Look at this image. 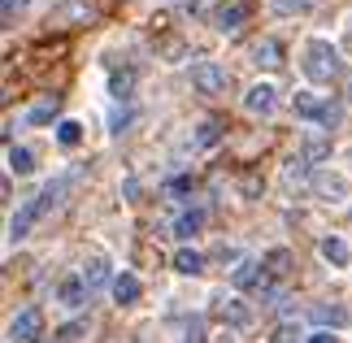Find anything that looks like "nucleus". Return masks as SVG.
Masks as SVG:
<instances>
[{
  "label": "nucleus",
  "instance_id": "f704fd0d",
  "mask_svg": "<svg viewBox=\"0 0 352 343\" xmlns=\"http://www.w3.org/2000/svg\"><path fill=\"white\" fill-rule=\"evenodd\" d=\"M39 343H52V339H39Z\"/></svg>",
  "mask_w": 352,
  "mask_h": 343
},
{
  "label": "nucleus",
  "instance_id": "7c9ffc66",
  "mask_svg": "<svg viewBox=\"0 0 352 343\" xmlns=\"http://www.w3.org/2000/svg\"><path fill=\"white\" fill-rule=\"evenodd\" d=\"M192 191V178H170V196H187Z\"/></svg>",
  "mask_w": 352,
  "mask_h": 343
},
{
  "label": "nucleus",
  "instance_id": "2eb2a0df",
  "mask_svg": "<svg viewBox=\"0 0 352 343\" xmlns=\"http://www.w3.org/2000/svg\"><path fill=\"white\" fill-rule=\"evenodd\" d=\"M314 318H318V331H340V326H348V309L344 305H318Z\"/></svg>",
  "mask_w": 352,
  "mask_h": 343
},
{
  "label": "nucleus",
  "instance_id": "393cba45",
  "mask_svg": "<svg viewBox=\"0 0 352 343\" xmlns=\"http://www.w3.org/2000/svg\"><path fill=\"white\" fill-rule=\"evenodd\" d=\"M218 140H222V126H218V122H200V131H196V144H200V148H213Z\"/></svg>",
  "mask_w": 352,
  "mask_h": 343
},
{
  "label": "nucleus",
  "instance_id": "c9c22d12",
  "mask_svg": "<svg viewBox=\"0 0 352 343\" xmlns=\"http://www.w3.org/2000/svg\"><path fill=\"white\" fill-rule=\"evenodd\" d=\"M348 96H352V83H348Z\"/></svg>",
  "mask_w": 352,
  "mask_h": 343
},
{
  "label": "nucleus",
  "instance_id": "0eeeda50",
  "mask_svg": "<svg viewBox=\"0 0 352 343\" xmlns=\"http://www.w3.org/2000/svg\"><path fill=\"white\" fill-rule=\"evenodd\" d=\"M274 104H278V91H274V83H252L248 87V96H243V109L248 113H274Z\"/></svg>",
  "mask_w": 352,
  "mask_h": 343
},
{
  "label": "nucleus",
  "instance_id": "4468645a",
  "mask_svg": "<svg viewBox=\"0 0 352 343\" xmlns=\"http://www.w3.org/2000/svg\"><path fill=\"white\" fill-rule=\"evenodd\" d=\"M322 109H327V100H322L318 91H309V87H300V91H296V113H300V118H309V122H322Z\"/></svg>",
  "mask_w": 352,
  "mask_h": 343
},
{
  "label": "nucleus",
  "instance_id": "a878e982",
  "mask_svg": "<svg viewBox=\"0 0 352 343\" xmlns=\"http://www.w3.org/2000/svg\"><path fill=\"white\" fill-rule=\"evenodd\" d=\"M265 265H270V274H287V265H292V252L287 248H274L265 256Z\"/></svg>",
  "mask_w": 352,
  "mask_h": 343
},
{
  "label": "nucleus",
  "instance_id": "412c9836",
  "mask_svg": "<svg viewBox=\"0 0 352 343\" xmlns=\"http://www.w3.org/2000/svg\"><path fill=\"white\" fill-rule=\"evenodd\" d=\"M9 170H13V174H35V153H31V148H18V144H13V148H9Z\"/></svg>",
  "mask_w": 352,
  "mask_h": 343
},
{
  "label": "nucleus",
  "instance_id": "423d86ee",
  "mask_svg": "<svg viewBox=\"0 0 352 343\" xmlns=\"http://www.w3.org/2000/svg\"><path fill=\"white\" fill-rule=\"evenodd\" d=\"M39 217H44V204H39V196H35V200H26L22 209L9 217V239H13V243H22L26 235H31V226L39 222Z\"/></svg>",
  "mask_w": 352,
  "mask_h": 343
},
{
  "label": "nucleus",
  "instance_id": "b1692460",
  "mask_svg": "<svg viewBox=\"0 0 352 343\" xmlns=\"http://www.w3.org/2000/svg\"><path fill=\"white\" fill-rule=\"evenodd\" d=\"M57 118V96H48V100H39L31 113H26V122H31V126H44V122H52Z\"/></svg>",
  "mask_w": 352,
  "mask_h": 343
},
{
  "label": "nucleus",
  "instance_id": "7ed1b4c3",
  "mask_svg": "<svg viewBox=\"0 0 352 343\" xmlns=\"http://www.w3.org/2000/svg\"><path fill=\"white\" fill-rule=\"evenodd\" d=\"M39 331H44V313H39V309H22L18 318L9 322V343H39V339H44Z\"/></svg>",
  "mask_w": 352,
  "mask_h": 343
},
{
  "label": "nucleus",
  "instance_id": "39448f33",
  "mask_svg": "<svg viewBox=\"0 0 352 343\" xmlns=\"http://www.w3.org/2000/svg\"><path fill=\"white\" fill-rule=\"evenodd\" d=\"M248 18H252V0H222V5L213 9V22H218V31H239Z\"/></svg>",
  "mask_w": 352,
  "mask_h": 343
},
{
  "label": "nucleus",
  "instance_id": "aec40b11",
  "mask_svg": "<svg viewBox=\"0 0 352 343\" xmlns=\"http://www.w3.org/2000/svg\"><path fill=\"white\" fill-rule=\"evenodd\" d=\"M200 226H205V209H187L179 222H174V235H179V239H192Z\"/></svg>",
  "mask_w": 352,
  "mask_h": 343
},
{
  "label": "nucleus",
  "instance_id": "473e14b6",
  "mask_svg": "<svg viewBox=\"0 0 352 343\" xmlns=\"http://www.w3.org/2000/svg\"><path fill=\"white\" fill-rule=\"evenodd\" d=\"M18 9H26V0H5V5H0V13H5V22H13V13Z\"/></svg>",
  "mask_w": 352,
  "mask_h": 343
},
{
  "label": "nucleus",
  "instance_id": "f257e3e1",
  "mask_svg": "<svg viewBox=\"0 0 352 343\" xmlns=\"http://www.w3.org/2000/svg\"><path fill=\"white\" fill-rule=\"evenodd\" d=\"M305 78L309 83H331L340 74V52H335L331 39H309L305 44Z\"/></svg>",
  "mask_w": 352,
  "mask_h": 343
},
{
  "label": "nucleus",
  "instance_id": "f03ea898",
  "mask_svg": "<svg viewBox=\"0 0 352 343\" xmlns=\"http://www.w3.org/2000/svg\"><path fill=\"white\" fill-rule=\"evenodd\" d=\"M314 191L327 204H344L352 196V183H348V174H340V170H318L314 174Z\"/></svg>",
  "mask_w": 352,
  "mask_h": 343
},
{
  "label": "nucleus",
  "instance_id": "9d476101",
  "mask_svg": "<svg viewBox=\"0 0 352 343\" xmlns=\"http://www.w3.org/2000/svg\"><path fill=\"white\" fill-rule=\"evenodd\" d=\"M300 157L309 161V166L327 161V157H331V135H322V131H309V135H305V144H300Z\"/></svg>",
  "mask_w": 352,
  "mask_h": 343
},
{
  "label": "nucleus",
  "instance_id": "2f4dec72",
  "mask_svg": "<svg viewBox=\"0 0 352 343\" xmlns=\"http://www.w3.org/2000/svg\"><path fill=\"white\" fill-rule=\"evenodd\" d=\"M305 343H340V335H335V331H314Z\"/></svg>",
  "mask_w": 352,
  "mask_h": 343
},
{
  "label": "nucleus",
  "instance_id": "a211bd4d",
  "mask_svg": "<svg viewBox=\"0 0 352 343\" xmlns=\"http://www.w3.org/2000/svg\"><path fill=\"white\" fill-rule=\"evenodd\" d=\"M78 278L87 283V291H91V287H100V283H109V261H104V256H91Z\"/></svg>",
  "mask_w": 352,
  "mask_h": 343
},
{
  "label": "nucleus",
  "instance_id": "6e6552de",
  "mask_svg": "<svg viewBox=\"0 0 352 343\" xmlns=\"http://www.w3.org/2000/svg\"><path fill=\"white\" fill-rule=\"evenodd\" d=\"M78 183V170H65V174H57V178H52V183L44 187V191H39V204H44V213H52V209H57V204L65 200V191H70Z\"/></svg>",
  "mask_w": 352,
  "mask_h": 343
},
{
  "label": "nucleus",
  "instance_id": "dca6fc26",
  "mask_svg": "<svg viewBox=\"0 0 352 343\" xmlns=\"http://www.w3.org/2000/svg\"><path fill=\"white\" fill-rule=\"evenodd\" d=\"M57 300H61L65 309H78V305L87 300V283H83V278H65V283L57 287Z\"/></svg>",
  "mask_w": 352,
  "mask_h": 343
},
{
  "label": "nucleus",
  "instance_id": "72a5a7b5",
  "mask_svg": "<svg viewBox=\"0 0 352 343\" xmlns=\"http://www.w3.org/2000/svg\"><path fill=\"white\" fill-rule=\"evenodd\" d=\"M270 343H292V331L283 326V331H274V339H270Z\"/></svg>",
  "mask_w": 352,
  "mask_h": 343
},
{
  "label": "nucleus",
  "instance_id": "5701e85b",
  "mask_svg": "<svg viewBox=\"0 0 352 343\" xmlns=\"http://www.w3.org/2000/svg\"><path fill=\"white\" fill-rule=\"evenodd\" d=\"M78 140H83V122H74V118L57 122V144H61V148H74Z\"/></svg>",
  "mask_w": 352,
  "mask_h": 343
},
{
  "label": "nucleus",
  "instance_id": "20e7f679",
  "mask_svg": "<svg viewBox=\"0 0 352 343\" xmlns=\"http://www.w3.org/2000/svg\"><path fill=\"white\" fill-rule=\"evenodd\" d=\"M192 83L200 96H222L226 91V70L218 61H196L192 65Z\"/></svg>",
  "mask_w": 352,
  "mask_h": 343
},
{
  "label": "nucleus",
  "instance_id": "bb28decb",
  "mask_svg": "<svg viewBox=\"0 0 352 343\" xmlns=\"http://www.w3.org/2000/svg\"><path fill=\"white\" fill-rule=\"evenodd\" d=\"M78 335H87V322H70V326H61V331H57L61 343H74Z\"/></svg>",
  "mask_w": 352,
  "mask_h": 343
},
{
  "label": "nucleus",
  "instance_id": "cd10ccee",
  "mask_svg": "<svg viewBox=\"0 0 352 343\" xmlns=\"http://www.w3.org/2000/svg\"><path fill=\"white\" fill-rule=\"evenodd\" d=\"M278 13H309V0H274Z\"/></svg>",
  "mask_w": 352,
  "mask_h": 343
},
{
  "label": "nucleus",
  "instance_id": "9b49d317",
  "mask_svg": "<svg viewBox=\"0 0 352 343\" xmlns=\"http://www.w3.org/2000/svg\"><path fill=\"white\" fill-rule=\"evenodd\" d=\"M252 61L261 65V70H278V65H283V44H278L274 35H265L261 44L252 48Z\"/></svg>",
  "mask_w": 352,
  "mask_h": 343
},
{
  "label": "nucleus",
  "instance_id": "f8f14e48",
  "mask_svg": "<svg viewBox=\"0 0 352 343\" xmlns=\"http://www.w3.org/2000/svg\"><path fill=\"white\" fill-rule=\"evenodd\" d=\"M218 313H222V322H231V326H248L252 322V309L243 305L239 296H231V300L218 296Z\"/></svg>",
  "mask_w": 352,
  "mask_h": 343
},
{
  "label": "nucleus",
  "instance_id": "ddd939ff",
  "mask_svg": "<svg viewBox=\"0 0 352 343\" xmlns=\"http://www.w3.org/2000/svg\"><path fill=\"white\" fill-rule=\"evenodd\" d=\"M140 296H144V283L135 278V274H126V269H122L118 278H113V300H118V305H135Z\"/></svg>",
  "mask_w": 352,
  "mask_h": 343
},
{
  "label": "nucleus",
  "instance_id": "f3484780",
  "mask_svg": "<svg viewBox=\"0 0 352 343\" xmlns=\"http://www.w3.org/2000/svg\"><path fill=\"white\" fill-rule=\"evenodd\" d=\"M200 269H205V256H200L196 248H179V252H174V274H187V278H196Z\"/></svg>",
  "mask_w": 352,
  "mask_h": 343
},
{
  "label": "nucleus",
  "instance_id": "1a4fd4ad",
  "mask_svg": "<svg viewBox=\"0 0 352 343\" xmlns=\"http://www.w3.org/2000/svg\"><path fill=\"white\" fill-rule=\"evenodd\" d=\"M318 252H322V261H331L335 269H348L352 265V252H348V243L340 235H327V239L318 243Z\"/></svg>",
  "mask_w": 352,
  "mask_h": 343
},
{
  "label": "nucleus",
  "instance_id": "c756f323",
  "mask_svg": "<svg viewBox=\"0 0 352 343\" xmlns=\"http://www.w3.org/2000/svg\"><path fill=\"white\" fill-rule=\"evenodd\" d=\"M183 343H205V322H192V326H187V335H183Z\"/></svg>",
  "mask_w": 352,
  "mask_h": 343
},
{
  "label": "nucleus",
  "instance_id": "6ab92c4d",
  "mask_svg": "<svg viewBox=\"0 0 352 343\" xmlns=\"http://www.w3.org/2000/svg\"><path fill=\"white\" fill-rule=\"evenodd\" d=\"M231 283L239 287V291H248V287H256V283H261V265H256V261H239V265H235V274H231Z\"/></svg>",
  "mask_w": 352,
  "mask_h": 343
},
{
  "label": "nucleus",
  "instance_id": "4be33fe9",
  "mask_svg": "<svg viewBox=\"0 0 352 343\" xmlns=\"http://www.w3.org/2000/svg\"><path fill=\"white\" fill-rule=\"evenodd\" d=\"M131 87H135V70H113L109 74V96L113 100H126Z\"/></svg>",
  "mask_w": 352,
  "mask_h": 343
},
{
  "label": "nucleus",
  "instance_id": "c85d7f7f",
  "mask_svg": "<svg viewBox=\"0 0 352 343\" xmlns=\"http://www.w3.org/2000/svg\"><path fill=\"white\" fill-rule=\"evenodd\" d=\"M340 118H344V113H340V104H331V100H327V109H322V126H327V131H331V126H340Z\"/></svg>",
  "mask_w": 352,
  "mask_h": 343
}]
</instances>
